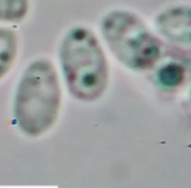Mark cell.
<instances>
[{
    "label": "cell",
    "mask_w": 191,
    "mask_h": 188,
    "mask_svg": "<svg viewBox=\"0 0 191 188\" xmlns=\"http://www.w3.org/2000/svg\"><path fill=\"white\" fill-rule=\"evenodd\" d=\"M186 77V71L181 64L166 63L157 71V81L162 88L176 89L183 84Z\"/></svg>",
    "instance_id": "6"
},
{
    "label": "cell",
    "mask_w": 191,
    "mask_h": 188,
    "mask_svg": "<svg viewBox=\"0 0 191 188\" xmlns=\"http://www.w3.org/2000/svg\"><path fill=\"white\" fill-rule=\"evenodd\" d=\"M62 73L71 95L94 102L109 86V64L98 39L89 29L76 26L64 35L59 47Z\"/></svg>",
    "instance_id": "2"
},
{
    "label": "cell",
    "mask_w": 191,
    "mask_h": 188,
    "mask_svg": "<svg viewBox=\"0 0 191 188\" xmlns=\"http://www.w3.org/2000/svg\"><path fill=\"white\" fill-rule=\"evenodd\" d=\"M17 37L8 28H0V80L11 71L17 56Z\"/></svg>",
    "instance_id": "5"
},
{
    "label": "cell",
    "mask_w": 191,
    "mask_h": 188,
    "mask_svg": "<svg viewBox=\"0 0 191 188\" xmlns=\"http://www.w3.org/2000/svg\"><path fill=\"white\" fill-rule=\"evenodd\" d=\"M29 11L28 0H0V21L20 22Z\"/></svg>",
    "instance_id": "7"
},
{
    "label": "cell",
    "mask_w": 191,
    "mask_h": 188,
    "mask_svg": "<svg viewBox=\"0 0 191 188\" xmlns=\"http://www.w3.org/2000/svg\"><path fill=\"white\" fill-rule=\"evenodd\" d=\"M62 106L58 72L48 59L32 61L17 82L13 98V123L26 137L37 138L57 123Z\"/></svg>",
    "instance_id": "1"
},
{
    "label": "cell",
    "mask_w": 191,
    "mask_h": 188,
    "mask_svg": "<svg viewBox=\"0 0 191 188\" xmlns=\"http://www.w3.org/2000/svg\"><path fill=\"white\" fill-rule=\"evenodd\" d=\"M101 31L111 54L132 71H148L161 58V42L143 21L126 11L107 13L101 22Z\"/></svg>",
    "instance_id": "3"
},
{
    "label": "cell",
    "mask_w": 191,
    "mask_h": 188,
    "mask_svg": "<svg viewBox=\"0 0 191 188\" xmlns=\"http://www.w3.org/2000/svg\"><path fill=\"white\" fill-rule=\"evenodd\" d=\"M157 29L166 39L179 45L190 43V8L174 7L159 15Z\"/></svg>",
    "instance_id": "4"
}]
</instances>
